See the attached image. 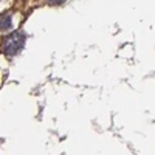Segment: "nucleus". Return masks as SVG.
Instances as JSON below:
<instances>
[{"instance_id":"nucleus-1","label":"nucleus","mask_w":155,"mask_h":155,"mask_svg":"<svg viewBox=\"0 0 155 155\" xmlns=\"http://www.w3.org/2000/svg\"><path fill=\"white\" fill-rule=\"evenodd\" d=\"M23 42H25V34L22 31H16L9 36L5 37L3 41V51L6 56H14L17 51L23 47Z\"/></svg>"},{"instance_id":"nucleus-2","label":"nucleus","mask_w":155,"mask_h":155,"mask_svg":"<svg viewBox=\"0 0 155 155\" xmlns=\"http://www.w3.org/2000/svg\"><path fill=\"white\" fill-rule=\"evenodd\" d=\"M11 28V16L9 14H3L0 16V30L2 31H6Z\"/></svg>"},{"instance_id":"nucleus-3","label":"nucleus","mask_w":155,"mask_h":155,"mask_svg":"<svg viewBox=\"0 0 155 155\" xmlns=\"http://www.w3.org/2000/svg\"><path fill=\"white\" fill-rule=\"evenodd\" d=\"M47 2H48L50 5H61V3L65 2V0H47Z\"/></svg>"}]
</instances>
